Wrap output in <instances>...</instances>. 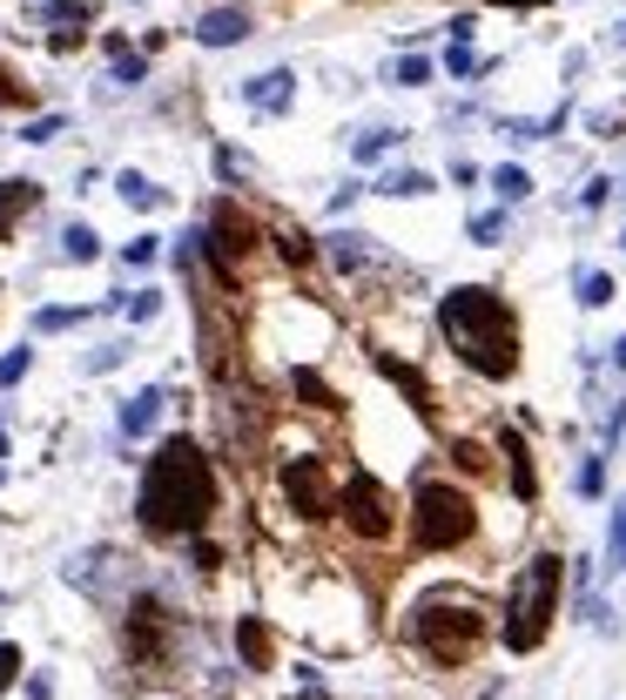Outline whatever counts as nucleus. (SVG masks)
<instances>
[{"label":"nucleus","mask_w":626,"mask_h":700,"mask_svg":"<svg viewBox=\"0 0 626 700\" xmlns=\"http://www.w3.org/2000/svg\"><path fill=\"white\" fill-rule=\"evenodd\" d=\"M277 492H284V505L303 519V526H324V519H337V479H330V458H324V445H303V451H277Z\"/></svg>","instance_id":"6e6552de"},{"label":"nucleus","mask_w":626,"mask_h":700,"mask_svg":"<svg viewBox=\"0 0 626 700\" xmlns=\"http://www.w3.org/2000/svg\"><path fill=\"white\" fill-rule=\"evenodd\" d=\"M432 176H424V169H390L384 182H377V196H398V203H418V196H432Z\"/></svg>","instance_id":"412c9836"},{"label":"nucleus","mask_w":626,"mask_h":700,"mask_svg":"<svg viewBox=\"0 0 626 700\" xmlns=\"http://www.w3.org/2000/svg\"><path fill=\"white\" fill-rule=\"evenodd\" d=\"M237 653L250 660V674H269V660H277V640H269V627H263V619H237Z\"/></svg>","instance_id":"f3484780"},{"label":"nucleus","mask_w":626,"mask_h":700,"mask_svg":"<svg viewBox=\"0 0 626 700\" xmlns=\"http://www.w3.org/2000/svg\"><path fill=\"white\" fill-rule=\"evenodd\" d=\"M498 8H545V0H498Z\"/></svg>","instance_id":"c03bdc74"},{"label":"nucleus","mask_w":626,"mask_h":700,"mask_svg":"<svg viewBox=\"0 0 626 700\" xmlns=\"http://www.w3.org/2000/svg\"><path fill=\"white\" fill-rule=\"evenodd\" d=\"M189 34H195L203 48H237V41H250V8H209Z\"/></svg>","instance_id":"f8f14e48"},{"label":"nucleus","mask_w":626,"mask_h":700,"mask_svg":"<svg viewBox=\"0 0 626 700\" xmlns=\"http://www.w3.org/2000/svg\"><path fill=\"white\" fill-rule=\"evenodd\" d=\"M101 48H108V61H115V82H122V88H142V82H148V55H135V48L122 41V34H108Z\"/></svg>","instance_id":"6ab92c4d"},{"label":"nucleus","mask_w":626,"mask_h":700,"mask_svg":"<svg viewBox=\"0 0 626 700\" xmlns=\"http://www.w3.org/2000/svg\"><path fill=\"white\" fill-rule=\"evenodd\" d=\"M122 358H129V343H101L95 358H88V371H115V364H122Z\"/></svg>","instance_id":"ea45409f"},{"label":"nucleus","mask_w":626,"mask_h":700,"mask_svg":"<svg viewBox=\"0 0 626 700\" xmlns=\"http://www.w3.org/2000/svg\"><path fill=\"white\" fill-rule=\"evenodd\" d=\"M619 438H626V398H619V405L606 411V432H600V451H613Z\"/></svg>","instance_id":"4c0bfd02"},{"label":"nucleus","mask_w":626,"mask_h":700,"mask_svg":"<svg viewBox=\"0 0 626 700\" xmlns=\"http://www.w3.org/2000/svg\"><path fill=\"white\" fill-rule=\"evenodd\" d=\"M472 237H479V243H498V237H505V209H485V216H472Z\"/></svg>","instance_id":"c9c22d12"},{"label":"nucleus","mask_w":626,"mask_h":700,"mask_svg":"<svg viewBox=\"0 0 626 700\" xmlns=\"http://www.w3.org/2000/svg\"><path fill=\"white\" fill-rule=\"evenodd\" d=\"M269 243H277V256H284L290 269H310V263H317V243H310L303 229H290V222H284V229H269Z\"/></svg>","instance_id":"b1692460"},{"label":"nucleus","mask_w":626,"mask_h":700,"mask_svg":"<svg viewBox=\"0 0 626 700\" xmlns=\"http://www.w3.org/2000/svg\"><path fill=\"white\" fill-rule=\"evenodd\" d=\"M169 640H176V613L155 600V593L129 600V653H135V660H162Z\"/></svg>","instance_id":"9d476101"},{"label":"nucleus","mask_w":626,"mask_h":700,"mask_svg":"<svg viewBox=\"0 0 626 700\" xmlns=\"http://www.w3.org/2000/svg\"><path fill=\"white\" fill-rule=\"evenodd\" d=\"M390 82H398V88H424V82H432V61H424V55H398V61H390Z\"/></svg>","instance_id":"c756f323"},{"label":"nucleus","mask_w":626,"mask_h":700,"mask_svg":"<svg viewBox=\"0 0 626 700\" xmlns=\"http://www.w3.org/2000/svg\"><path fill=\"white\" fill-rule=\"evenodd\" d=\"M445 464H452L458 479H492V472H498V451H492L485 438H465V432H458V438H445Z\"/></svg>","instance_id":"4468645a"},{"label":"nucleus","mask_w":626,"mask_h":700,"mask_svg":"<svg viewBox=\"0 0 626 700\" xmlns=\"http://www.w3.org/2000/svg\"><path fill=\"white\" fill-rule=\"evenodd\" d=\"M492 189H498V203H526L532 196V176L519 162H505V169H492Z\"/></svg>","instance_id":"cd10ccee"},{"label":"nucleus","mask_w":626,"mask_h":700,"mask_svg":"<svg viewBox=\"0 0 626 700\" xmlns=\"http://www.w3.org/2000/svg\"><path fill=\"white\" fill-rule=\"evenodd\" d=\"M61 256H68V263H95V256H101V237H95L88 222H68V229H61Z\"/></svg>","instance_id":"393cba45"},{"label":"nucleus","mask_w":626,"mask_h":700,"mask_svg":"<svg viewBox=\"0 0 626 700\" xmlns=\"http://www.w3.org/2000/svg\"><path fill=\"white\" fill-rule=\"evenodd\" d=\"M243 101H250L256 114H284V108L297 101V74H290V68H269V74H256V82H243Z\"/></svg>","instance_id":"ddd939ff"},{"label":"nucleus","mask_w":626,"mask_h":700,"mask_svg":"<svg viewBox=\"0 0 626 700\" xmlns=\"http://www.w3.org/2000/svg\"><path fill=\"white\" fill-rule=\"evenodd\" d=\"M115 196H122L129 209H162V203H169V196H162V189H155L142 169H122V176H115Z\"/></svg>","instance_id":"aec40b11"},{"label":"nucleus","mask_w":626,"mask_h":700,"mask_svg":"<svg viewBox=\"0 0 626 700\" xmlns=\"http://www.w3.org/2000/svg\"><path fill=\"white\" fill-rule=\"evenodd\" d=\"M492 451H498V479H505V492H513L519 505H532V498H539V458H532V445L513 432V424H498Z\"/></svg>","instance_id":"9b49d317"},{"label":"nucleus","mask_w":626,"mask_h":700,"mask_svg":"<svg viewBox=\"0 0 626 700\" xmlns=\"http://www.w3.org/2000/svg\"><path fill=\"white\" fill-rule=\"evenodd\" d=\"M0 458H8V424H0Z\"/></svg>","instance_id":"a18cd8bd"},{"label":"nucleus","mask_w":626,"mask_h":700,"mask_svg":"<svg viewBox=\"0 0 626 700\" xmlns=\"http://www.w3.org/2000/svg\"><path fill=\"white\" fill-rule=\"evenodd\" d=\"M122 310H129L135 324H148L155 310H162V290H135V297H122Z\"/></svg>","instance_id":"473e14b6"},{"label":"nucleus","mask_w":626,"mask_h":700,"mask_svg":"<svg viewBox=\"0 0 626 700\" xmlns=\"http://www.w3.org/2000/svg\"><path fill=\"white\" fill-rule=\"evenodd\" d=\"M479 498L465 479H438V472H418L411 498H405V553L418 559H452L465 546H479Z\"/></svg>","instance_id":"20e7f679"},{"label":"nucleus","mask_w":626,"mask_h":700,"mask_svg":"<svg viewBox=\"0 0 626 700\" xmlns=\"http://www.w3.org/2000/svg\"><path fill=\"white\" fill-rule=\"evenodd\" d=\"M559 606H566V559L553 546H539L532 559H519L513 587H505L498 606V647L505 653H539L559 627Z\"/></svg>","instance_id":"39448f33"},{"label":"nucleus","mask_w":626,"mask_h":700,"mask_svg":"<svg viewBox=\"0 0 626 700\" xmlns=\"http://www.w3.org/2000/svg\"><path fill=\"white\" fill-rule=\"evenodd\" d=\"M27 364H34V350H8V358H0V391H8V384H21Z\"/></svg>","instance_id":"72a5a7b5"},{"label":"nucleus","mask_w":626,"mask_h":700,"mask_svg":"<svg viewBox=\"0 0 626 700\" xmlns=\"http://www.w3.org/2000/svg\"><path fill=\"white\" fill-rule=\"evenodd\" d=\"M438 337L445 350L485 384H513L526 364V330H519V310L505 290L492 283H452L438 297Z\"/></svg>","instance_id":"f03ea898"},{"label":"nucleus","mask_w":626,"mask_h":700,"mask_svg":"<svg viewBox=\"0 0 626 700\" xmlns=\"http://www.w3.org/2000/svg\"><path fill=\"white\" fill-rule=\"evenodd\" d=\"M162 391H155V384H148V391H135V398H122V432L129 438H142V432H155V418H162Z\"/></svg>","instance_id":"a211bd4d"},{"label":"nucleus","mask_w":626,"mask_h":700,"mask_svg":"<svg viewBox=\"0 0 626 700\" xmlns=\"http://www.w3.org/2000/svg\"><path fill=\"white\" fill-rule=\"evenodd\" d=\"M619 48H626V21H619Z\"/></svg>","instance_id":"49530a36"},{"label":"nucleus","mask_w":626,"mask_h":700,"mask_svg":"<svg viewBox=\"0 0 626 700\" xmlns=\"http://www.w3.org/2000/svg\"><path fill=\"white\" fill-rule=\"evenodd\" d=\"M14 667H21V647H0V680H14Z\"/></svg>","instance_id":"a19ab883"},{"label":"nucleus","mask_w":626,"mask_h":700,"mask_svg":"<svg viewBox=\"0 0 626 700\" xmlns=\"http://www.w3.org/2000/svg\"><path fill=\"white\" fill-rule=\"evenodd\" d=\"M613 371H626V337H619V343H613Z\"/></svg>","instance_id":"37998d69"},{"label":"nucleus","mask_w":626,"mask_h":700,"mask_svg":"<svg viewBox=\"0 0 626 700\" xmlns=\"http://www.w3.org/2000/svg\"><path fill=\"white\" fill-rule=\"evenodd\" d=\"M398 633H405V647L424 660V667L465 674L498 640V606L479 600V593H465V587H424V593H411Z\"/></svg>","instance_id":"7ed1b4c3"},{"label":"nucleus","mask_w":626,"mask_h":700,"mask_svg":"<svg viewBox=\"0 0 626 700\" xmlns=\"http://www.w3.org/2000/svg\"><path fill=\"white\" fill-rule=\"evenodd\" d=\"M27 101H34V88L21 82V74H14L8 61H0V108H27Z\"/></svg>","instance_id":"7c9ffc66"},{"label":"nucleus","mask_w":626,"mask_h":700,"mask_svg":"<svg viewBox=\"0 0 626 700\" xmlns=\"http://www.w3.org/2000/svg\"><path fill=\"white\" fill-rule=\"evenodd\" d=\"M216 176H222V182H243V176H250V162H243L237 148H216Z\"/></svg>","instance_id":"e433bc0d"},{"label":"nucleus","mask_w":626,"mask_h":700,"mask_svg":"<svg viewBox=\"0 0 626 700\" xmlns=\"http://www.w3.org/2000/svg\"><path fill=\"white\" fill-rule=\"evenodd\" d=\"M61 129H68V122H61V114H41V122H27V129H21V142H55Z\"/></svg>","instance_id":"58836bf2"},{"label":"nucleus","mask_w":626,"mask_h":700,"mask_svg":"<svg viewBox=\"0 0 626 700\" xmlns=\"http://www.w3.org/2000/svg\"><path fill=\"white\" fill-rule=\"evenodd\" d=\"M297 700H330V693L324 687H297Z\"/></svg>","instance_id":"79ce46f5"},{"label":"nucleus","mask_w":626,"mask_h":700,"mask_svg":"<svg viewBox=\"0 0 626 700\" xmlns=\"http://www.w3.org/2000/svg\"><path fill=\"white\" fill-rule=\"evenodd\" d=\"M34 203H41V182H27V176H8V182H0V243L14 237V222H21Z\"/></svg>","instance_id":"dca6fc26"},{"label":"nucleus","mask_w":626,"mask_h":700,"mask_svg":"<svg viewBox=\"0 0 626 700\" xmlns=\"http://www.w3.org/2000/svg\"><path fill=\"white\" fill-rule=\"evenodd\" d=\"M573 297H579V310H606L613 303V277L606 269H573Z\"/></svg>","instance_id":"5701e85b"},{"label":"nucleus","mask_w":626,"mask_h":700,"mask_svg":"<svg viewBox=\"0 0 626 700\" xmlns=\"http://www.w3.org/2000/svg\"><path fill=\"white\" fill-rule=\"evenodd\" d=\"M613 189H619L613 176H593V182L579 189V209H606V203H613Z\"/></svg>","instance_id":"2f4dec72"},{"label":"nucleus","mask_w":626,"mask_h":700,"mask_svg":"<svg viewBox=\"0 0 626 700\" xmlns=\"http://www.w3.org/2000/svg\"><path fill=\"white\" fill-rule=\"evenodd\" d=\"M195 250L209 256V269H216L222 290H237V283H243V263H256V250H263V229H256V216H250L243 203L222 196V203L203 216V229H195Z\"/></svg>","instance_id":"0eeeda50"},{"label":"nucleus","mask_w":626,"mask_h":700,"mask_svg":"<svg viewBox=\"0 0 626 700\" xmlns=\"http://www.w3.org/2000/svg\"><path fill=\"white\" fill-rule=\"evenodd\" d=\"M606 458H613V451H586V458L573 464V498H600V492H606Z\"/></svg>","instance_id":"4be33fe9"},{"label":"nucleus","mask_w":626,"mask_h":700,"mask_svg":"<svg viewBox=\"0 0 626 700\" xmlns=\"http://www.w3.org/2000/svg\"><path fill=\"white\" fill-rule=\"evenodd\" d=\"M337 526L358 546H405V505L390 498V485L377 472H350L337 492Z\"/></svg>","instance_id":"423d86ee"},{"label":"nucleus","mask_w":626,"mask_h":700,"mask_svg":"<svg viewBox=\"0 0 626 700\" xmlns=\"http://www.w3.org/2000/svg\"><path fill=\"white\" fill-rule=\"evenodd\" d=\"M155 256H162V237H135V243L122 250V263H135V269H148Z\"/></svg>","instance_id":"f704fd0d"},{"label":"nucleus","mask_w":626,"mask_h":700,"mask_svg":"<svg viewBox=\"0 0 626 700\" xmlns=\"http://www.w3.org/2000/svg\"><path fill=\"white\" fill-rule=\"evenodd\" d=\"M600 572H626V498L613 505V526H606V566Z\"/></svg>","instance_id":"c85d7f7f"},{"label":"nucleus","mask_w":626,"mask_h":700,"mask_svg":"<svg viewBox=\"0 0 626 700\" xmlns=\"http://www.w3.org/2000/svg\"><path fill=\"white\" fill-rule=\"evenodd\" d=\"M216 458L195 445L189 432H169L155 445V458L142 464V492H135V519L148 539H203V526L216 519Z\"/></svg>","instance_id":"f257e3e1"},{"label":"nucleus","mask_w":626,"mask_h":700,"mask_svg":"<svg viewBox=\"0 0 626 700\" xmlns=\"http://www.w3.org/2000/svg\"><path fill=\"white\" fill-rule=\"evenodd\" d=\"M74 324H88V310L82 303H48V310H34V330H41V337H55V330H74Z\"/></svg>","instance_id":"bb28decb"},{"label":"nucleus","mask_w":626,"mask_h":700,"mask_svg":"<svg viewBox=\"0 0 626 700\" xmlns=\"http://www.w3.org/2000/svg\"><path fill=\"white\" fill-rule=\"evenodd\" d=\"M324 256L344 269V277H364V269L377 263V250H371L364 229H337V237H324Z\"/></svg>","instance_id":"2eb2a0df"},{"label":"nucleus","mask_w":626,"mask_h":700,"mask_svg":"<svg viewBox=\"0 0 626 700\" xmlns=\"http://www.w3.org/2000/svg\"><path fill=\"white\" fill-rule=\"evenodd\" d=\"M398 142H405V129H364L358 142H350V155H358V169H364V162H377V155H390Z\"/></svg>","instance_id":"a878e982"},{"label":"nucleus","mask_w":626,"mask_h":700,"mask_svg":"<svg viewBox=\"0 0 626 700\" xmlns=\"http://www.w3.org/2000/svg\"><path fill=\"white\" fill-rule=\"evenodd\" d=\"M371 364H377V377L390 384V391L405 398V411H418L424 424H438V405H445V398H438V384L418 371V358H398V350H371Z\"/></svg>","instance_id":"1a4fd4ad"}]
</instances>
